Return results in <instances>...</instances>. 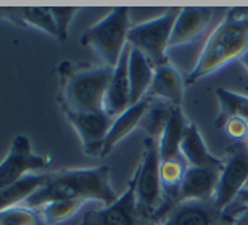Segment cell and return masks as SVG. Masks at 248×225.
Returning a JSON list of instances; mask_svg holds the SVG:
<instances>
[{"instance_id": "obj_10", "label": "cell", "mask_w": 248, "mask_h": 225, "mask_svg": "<svg viewBox=\"0 0 248 225\" xmlns=\"http://www.w3.org/2000/svg\"><path fill=\"white\" fill-rule=\"evenodd\" d=\"M136 208V177L115 203L84 214L81 225H139Z\"/></svg>"}, {"instance_id": "obj_16", "label": "cell", "mask_w": 248, "mask_h": 225, "mask_svg": "<svg viewBox=\"0 0 248 225\" xmlns=\"http://www.w3.org/2000/svg\"><path fill=\"white\" fill-rule=\"evenodd\" d=\"M129 84H131V105H136L145 98V93L150 90L155 66L148 61V58L140 50L131 47L129 57Z\"/></svg>"}, {"instance_id": "obj_15", "label": "cell", "mask_w": 248, "mask_h": 225, "mask_svg": "<svg viewBox=\"0 0 248 225\" xmlns=\"http://www.w3.org/2000/svg\"><path fill=\"white\" fill-rule=\"evenodd\" d=\"M150 103H152V100L145 97V98H142L139 103L132 105L131 108H127L121 116L113 119L111 129L107 135L105 143H103L102 156H107V154L110 153L127 134H131L134 129L140 124L143 114H145L148 106H150Z\"/></svg>"}, {"instance_id": "obj_30", "label": "cell", "mask_w": 248, "mask_h": 225, "mask_svg": "<svg viewBox=\"0 0 248 225\" xmlns=\"http://www.w3.org/2000/svg\"><path fill=\"white\" fill-rule=\"evenodd\" d=\"M242 63H244V66L248 69V50L244 53V57H242Z\"/></svg>"}, {"instance_id": "obj_12", "label": "cell", "mask_w": 248, "mask_h": 225, "mask_svg": "<svg viewBox=\"0 0 248 225\" xmlns=\"http://www.w3.org/2000/svg\"><path fill=\"white\" fill-rule=\"evenodd\" d=\"M129 57H131V45H126L120 61L113 68V76L105 97V113L113 119L121 116L127 108H131V84H129Z\"/></svg>"}, {"instance_id": "obj_34", "label": "cell", "mask_w": 248, "mask_h": 225, "mask_svg": "<svg viewBox=\"0 0 248 225\" xmlns=\"http://www.w3.org/2000/svg\"><path fill=\"white\" fill-rule=\"evenodd\" d=\"M245 190H247V192H248V183H247V187H245Z\"/></svg>"}, {"instance_id": "obj_29", "label": "cell", "mask_w": 248, "mask_h": 225, "mask_svg": "<svg viewBox=\"0 0 248 225\" xmlns=\"http://www.w3.org/2000/svg\"><path fill=\"white\" fill-rule=\"evenodd\" d=\"M237 199H239L240 203L248 204V192H247V190H242L240 195H239V196H237Z\"/></svg>"}, {"instance_id": "obj_8", "label": "cell", "mask_w": 248, "mask_h": 225, "mask_svg": "<svg viewBox=\"0 0 248 225\" xmlns=\"http://www.w3.org/2000/svg\"><path fill=\"white\" fill-rule=\"evenodd\" d=\"M68 121L76 129L82 142L84 153L89 156H102L103 143L111 129L113 118L105 111H71L63 109Z\"/></svg>"}, {"instance_id": "obj_6", "label": "cell", "mask_w": 248, "mask_h": 225, "mask_svg": "<svg viewBox=\"0 0 248 225\" xmlns=\"http://www.w3.org/2000/svg\"><path fill=\"white\" fill-rule=\"evenodd\" d=\"M179 12V8H171L161 16L129 29L127 44L140 50L155 68L166 64V50Z\"/></svg>"}, {"instance_id": "obj_32", "label": "cell", "mask_w": 248, "mask_h": 225, "mask_svg": "<svg viewBox=\"0 0 248 225\" xmlns=\"http://www.w3.org/2000/svg\"><path fill=\"white\" fill-rule=\"evenodd\" d=\"M139 225H152V224H143V222H140V224H139Z\"/></svg>"}, {"instance_id": "obj_19", "label": "cell", "mask_w": 248, "mask_h": 225, "mask_svg": "<svg viewBox=\"0 0 248 225\" xmlns=\"http://www.w3.org/2000/svg\"><path fill=\"white\" fill-rule=\"evenodd\" d=\"M48 179L50 174H28L13 185L0 190V212L16 208L21 201L24 203L31 195L41 190L48 182Z\"/></svg>"}, {"instance_id": "obj_26", "label": "cell", "mask_w": 248, "mask_h": 225, "mask_svg": "<svg viewBox=\"0 0 248 225\" xmlns=\"http://www.w3.org/2000/svg\"><path fill=\"white\" fill-rule=\"evenodd\" d=\"M52 16L55 19L57 31H58V41L63 42L68 37V28L74 15L78 13V8H50Z\"/></svg>"}, {"instance_id": "obj_21", "label": "cell", "mask_w": 248, "mask_h": 225, "mask_svg": "<svg viewBox=\"0 0 248 225\" xmlns=\"http://www.w3.org/2000/svg\"><path fill=\"white\" fill-rule=\"evenodd\" d=\"M0 16H5L18 24L37 28L58 39L55 19L50 8H0Z\"/></svg>"}, {"instance_id": "obj_2", "label": "cell", "mask_w": 248, "mask_h": 225, "mask_svg": "<svg viewBox=\"0 0 248 225\" xmlns=\"http://www.w3.org/2000/svg\"><path fill=\"white\" fill-rule=\"evenodd\" d=\"M248 50V12L245 8L231 10L215 29L198 58L195 68L188 74L187 82L192 84L208 74L226 66L237 57H244Z\"/></svg>"}, {"instance_id": "obj_17", "label": "cell", "mask_w": 248, "mask_h": 225, "mask_svg": "<svg viewBox=\"0 0 248 225\" xmlns=\"http://www.w3.org/2000/svg\"><path fill=\"white\" fill-rule=\"evenodd\" d=\"M188 129V124L182 114L181 106H174L171 111L170 121H168L165 132L160 138V156L161 161H171L181 156V145L184 140V135Z\"/></svg>"}, {"instance_id": "obj_7", "label": "cell", "mask_w": 248, "mask_h": 225, "mask_svg": "<svg viewBox=\"0 0 248 225\" xmlns=\"http://www.w3.org/2000/svg\"><path fill=\"white\" fill-rule=\"evenodd\" d=\"M48 167V159L36 154L26 135H16L10 145V151L0 163V190L10 187L19 179Z\"/></svg>"}, {"instance_id": "obj_33", "label": "cell", "mask_w": 248, "mask_h": 225, "mask_svg": "<svg viewBox=\"0 0 248 225\" xmlns=\"http://www.w3.org/2000/svg\"><path fill=\"white\" fill-rule=\"evenodd\" d=\"M247 150H248V137H247Z\"/></svg>"}, {"instance_id": "obj_27", "label": "cell", "mask_w": 248, "mask_h": 225, "mask_svg": "<svg viewBox=\"0 0 248 225\" xmlns=\"http://www.w3.org/2000/svg\"><path fill=\"white\" fill-rule=\"evenodd\" d=\"M226 132L232 138H247L248 137V124L240 118H229L224 122Z\"/></svg>"}, {"instance_id": "obj_28", "label": "cell", "mask_w": 248, "mask_h": 225, "mask_svg": "<svg viewBox=\"0 0 248 225\" xmlns=\"http://www.w3.org/2000/svg\"><path fill=\"white\" fill-rule=\"evenodd\" d=\"M234 225H248V211L242 212L240 216L234 221Z\"/></svg>"}, {"instance_id": "obj_24", "label": "cell", "mask_w": 248, "mask_h": 225, "mask_svg": "<svg viewBox=\"0 0 248 225\" xmlns=\"http://www.w3.org/2000/svg\"><path fill=\"white\" fill-rule=\"evenodd\" d=\"M84 203L86 201H82V199H63V201H53L46 204V206L39 209L42 224L53 225L66 221L82 208Z\"/></svg>"}, {"instance_id": "obj_4", "label": "cell", "mask_w": 248, "mask_h": 225, "mask_svg": "<svg viewBox=\"0 0 248 225\" xmlns=\"http://www.w3.org/2000/svg\"><path fill=\"white\" fill-rule=\"evenodd\" d=\"M129 29V8H113L105 18L82 32L81 45L93 48L107 66L115 68L127 45Z\"/></svg>"}, {"instance_id": "obj_31", "label": "cell", "mask_w": 248, "mask_h": 225, "mask_svg": "<svg viewBox=\"0 0 248 225\" xmlns=\"http://www.w3.org/2000/svg\"><path fill=\"white\" fill-rule=\"evenodd\" d=\"M219 225H234V221H221Z\"/></svg>"}, {"instance_id": "obj_13", "label": "cell", "mask_w": 248, "mask_h": 225, "mask_svg": "<svg viewBox=\"0 0 248 225\" xmlns=\"http://www.w3.org/2000/svg\"><path fill=\"white\" fill-rule=\"evenodd\" d=\"M221 212L213 199L208 201H184L156 225H219Z\"/></svg>"}, {"instance_id": "obj_22", "label": "cell", "mask_w": 248, "mask_h": 225, "mask_svg": "<svg viewBox=\"0 0 248 225\" xmlns=\"http://www.w3.org/2000/svg\"><path fill=\"white\" fill-rule=\"evenodd\" d=\"M216 95L221 105V114L216 122L217 127L219 124H224L229 118H240L248 124V97L224 89H217Z\"/></svg>"}, {"instance_id": "obj_11", "label": "cell", "mask_w": 248, "mask_h": 225, "mask_svg": "<svg viewBox=\"0 0 248 225\" xmlns=\"http://www.w3.org/2000/svg\"><path fill=\"white\" fill-rule=\"evenodd\" d=\"M221 171L222 169L219 167L188 166L186 176L181 182V187L177 190V204L184 201H208V199H213Z\"/></svg>"}, {"instance_id": "obj_25", "label": "cell", "mask_w": 248, "mask_h": 225, "mask_svg": "<svg viewBox=\"0 0 248 225\" xmlns=\"http://www.w3.org/2000/svg\"><path fill=\"white\" fill-rule=\"evenodd\" d=\"M0 225H42L39 209L12 208L0 212Z\"/></svg>"}, {"instance_id": "obj_18", "label": "cell", "mask_w": 248, "mask_h": 225, "mask_svg": "<svg viewBox=\"0 0 248 225\" xmlns=\"http://www.w3.org/2000/svg\"><path fill=\"white\" fill-rule=\"evenodd\" d=\"M153 97H160L171 103L172 106H181L182 102V79L181 74L171 64H161L155 68L153 81L150 86Z\"/></svg>"}, {"instance_id": "obj_14", "label": "cell", "mask_w": 248, "mask_h": 225, "mask_svg": "<svg viewBox=\"0 0 248 225\" xmlns=\"http://www.w3.org/2000/svg\"><path fill=\"white\" fill-rule=\"evenodd\" d=\"M211 15L213 8H182L172 28L168 48L187 44L188 41L195 39L211 19Z\"/></svg>"}, {"instance_id": "obj_3", "label": "cell", "mask_w": 248, "mask_h": 225, "mask_svg": "<svg viewBox=\"0 0 248 225\" xmlns=\"http://www.w3.org/2000/svg\"><path fill=\"white\" fill-rule=\"evenodd\" d=\"M62 79V108L71 111H105V97L110 86L113 68L74 66L69 61H63L58 66Z\"/></svg>"}, {"instance_id": "obj_20", "label": "cell", "mask_w": 248, "mask_h": 225, "mask_svg": "<svg viewBox=\"0 0 248 225\" xmlns=\"http://www.w3.org/2000/svg\"><path fill=\"white\" fill-rule=\"evenodd\" d=\"M181 154L190 167H224V161L215 158L206 151L200 132L192 124H188L184 140H182Z\"/></svg>"}, {"instance_id": "obj_9", "label": "cell", "mask_w": 248, "mask_h": 225, "mask_svg": "<svg viewBox=\"0 0 248 225\" xmlns=\"http://www.w3.org/2000/svg\"><path fill=\"white\" fill-rule=\"evenodd\" d=\"M248 183V150L237 147L232 156L224 161V167L219 174L217 187L213 196L216 208L222 211L237 199L242 190Z\"/></svg>"}, {"instance_id": "obj_23", "label": "cell", "mask_w": 248, "mask_h": 225, "mask_svg": "<svg viewBox=\"0 0 248 225\" xmlns=\"http://www.w3.org/2000/svg\"><path fill=\"white\" fill-rule=\"evenodd\" d=\"M172 108L174 106H171L170 103H156V105L150 103V106H148L145 114H143L140 124H139L148 134V138L153 140L161 138L166 124L170 121Z\"/></svg>"}, {"instance_id": "obj_5", "label": "cell", "mask_w": 248, "mask_h": 225, "mask_svg": "<svg viewBox=\"0 0 248 225\" xmlns=\"http://www.w3.org/2000/svg\"><path fill=\"white\" fill-rule=\"evenodd\" d=\"M136 208L137 217L143 224H152L163 204L161 156L156 140H145V156L136 172Z\"/></svg>"}, {"instance_id": "obj_1", "label": "cell", "mask_w": 248, "mask_h": 225, "mask_svg": "<svg viewBox=\"0 0 248 225\" xmlns=\"http://www.w3.org/2000/svg\"><path fill=\"white\" fill-rule=\"evenodd\" d=\"M63 199H82V201L95 199L105 203V206L113 204L118 196L110 185L108 166L50 174L48 182L24 203L29 209H41L48 203L63 201Z\"/></svg>"}]
</instances>
